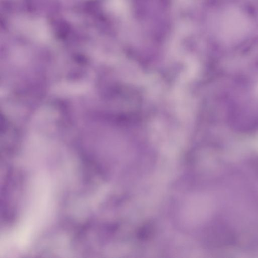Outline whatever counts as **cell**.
Segmentation results:
<instances>
[{
  "label": "cell",
  "instance_id": "1",
  "mask_svg": "<svg viewBox=\"0 0 258 258\" xmlns=\"http://www.w3.org/2000/svg\"><path fill=\"white\" fill-rule=\"evenodd\" d=\"M219 16V32L224 41L242 40L252 32V18L240 7L235 5L225 7Z\"/></svg>",
  "mask_w": 258,
  "mask_h": 258
},
{
  "label": "cell",
  "instance_id": "2",
  "mask_svg": "<svg viewBox=\"0 0 258 258\" xmlns=\"http://www.w3.org/2000/svg\"><path fill=\"white\" fill-rule=\"evenodd\" d=\"M153 227L150 224H147L144 225L140 230L139 237L142 239H147L151 236V234L153 233Z\"/></svg>",
  "mask_w": 258,
  "mask_h": 258
}]
</instances>
